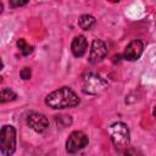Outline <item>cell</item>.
I'll use <instances>...</instances> for the list:
<instances>
[{
  "label": "cell",
  "mask_w": 156,
  "mask_h": 156,
  "mask_svg": "<svg viewBox=\"0 0 156 156\" xmlns=\"http://www.w3.org/2000/svg\"><path fill=\"white\" fill-rule=\"evenodd\" d=\"M27 4H28V1H26V0H23V1L12 0V1H10V6H11L12 9H15V7H21V6H24V5H27Z\"/></svg>",
  "instance_id": "16"
},
{
  "label": "cell",
  "mask_w": 156,
  "mask_h": 156,
  "mask_svg": "<svg viewBox=\"0 0 156 156\" xmlns=\"http://www.w3.org/2000/svg\"><path fill=\"white\" fill-rule=\"evenodd\" d=\"M108 136L117 150H126L130 141V132L126 123L116 122L108 127Z\"/></svg>",
  "instance_id": "3"
},
{
  "label": "cell",
  "mask_w": 156,
  "mask_h": 156,
  "mask_svg": "<svg viewBox=\"0 0 156 156\" xmlns=\"http://www.w3.org/2000/svg\"><path fill=\"white\" fill-rule=\"evenodd\" d=\"M144 51V44L141 40H132L124 49L123 54H122V57L127 61H136L141 54Z\"/></svg>",
  "instance_id": "8"
},
{
  "label": "cell",
  "mask_w": 156,
  "mask_h": 156,
  "mask_svg": "<svg viewBox=\"0 0 156 156\" xmlns=\"http://www.w3.org/2000/svg\"><path fill=\"white\" fill-rule=\"evenodd\" d=\"M17 99V94L10 88H2L0 91V104H6Z\"/></svg>",
  "instance_id": "11"
},
{
  "label": "cell",
  "mask_w": 156,
  "mask_h": 156,
  "mask_svg": "<svg viewBox=\"0 0 156 156\" xmlns=\"http://www.w3.org/2000/svg\"><path fill=\"white\" fill-rule=\"evenodd\" d=\"M89 143V139L85 133L80 130H74L69 134L68 139L66 140V151L68 154H77L78 151L83 150Z\"/></svg>",
  "instance_id": "5"
},
{
  "label": "cell",
  "mask_w": 156,
  "mask_h": 156,
  "mask_svg": "<svg viewBox=\"0 0 156 156\" xmlns=\"http://www.w3.org/2000/svg\"><path fill=\"white\" fill-rule=\"evenodd\" d=\"M16 45H17L20 52H21L23 56H28L29 54L33 52V49H34V48H33L32 45H29V44L26 41V39H23V38H20V39L17 40Z\"/></svg>",
  "instance_id": "12"
},
{
  "label": "cell",
  "mask_w": 156,
  "mask_h": 156,
  "mask_svg": "<svg viewBox=\"0 0 156 156\" xmlns=\"http://www.w3.org/2000/svg\"><path fill=\"white\" fill-rule=\"evenodd\" d=\"M88 49V40L84 35H77L73 38L71 44V51L74 57H82Z\"/></svg>",
  "instance_id": "9"
},
{
  "label": "cell",
  "mask_w": 156,
  "mask_h": 156,
  "mask_svg": "<svg viewBox=\"0 0 156 156\" xmlns=\"http://www.w3.org/2000/svg\"><path fill=\"white\" fill-rule=\"evenodd\" d=\"M20 77H21L23 80L30 79V77H32V69H30V67H23V68L20 71Z\"/></svg>",
  "instance_id": "14"
},
{
  "label": "cell",
  "mask_w": 156,
  "mask_h": 156,
  "mask_svg": "<svg viewBox=\"0 0 156 156\" xmlns=\"http://www.w3.org/2000/svg\"><path fill=\"white\" fill-rule=\"evenodd\" d=\"M80 102V99L78 95L68 87H62L45 98V104L46 106L54 108V110H62V108H72L78 106Z\"/></svg>",
  "instance_id": "1"
},
{
  "label": "cell",
  "mask_w": 156,
  "mask_h": 156,
  "mask_svg": "<svg viewBox=\"0 0 156 156\" xmlns=\"http://www.w3.org/2000/svg\"><path fill=\"white\" fill-rule=\"evenodd\" d=\"M108 87L107 80L98 73L88 72L82 76L80 79V89L84 94L88 95H99L104 93Z\"/></svg>",
  "instance_id": "2"
},
{
  "label": "cell",
  "mask_w": 156,
  "mask_h": 156,
  "mask_svg": "<svg viewBox=\"0 0 156 156\" xmlns=\"http://www.w3.org/2000/svg\"><path fill=\"white\" fill-rule=\"evenodd\" d=\"M78 24L83 30H91L96 24V20L91 15H82L78 20Z\"/></svg>",
  "instance_id": "10"
},
{
  "label": "cell",
  "mask_w": 156,
  "mask_h": 156,
  "mask_svg": "<svg viewBox=\"0 0 156 156\" xmlns=\"http://www.w3.org/2000/svg\"><path fill=\"white\" fill-rule=\"evenodd\" d=\"M124 156H144L139 150H135V149H133V147H127L126 150H124Z\"/></svg>",
  "instance_id": "15"
},
{
  "label": "cell",
  "mask_w": 156,
  "mask_h": 156,
  "mask_svg": "<svg viewBox=\"0 0 156 156\" xmlns=\"http://www.w3.org/2000/svg\"><path fill=\"white\" fill-rule=\"evenodd\" d=\"M152 116H154V117L156 118V106H155V107L152 108Z\"/></svg>",
  "instance_id": "17"
},
{
  "label": "cell",
  "mask_w": 156,
  "mask_h": 156,
  "mask_svg": "<svg viewBox=\"0 0 156 156\" xmlns=\"http://www.w3.org/2000/svg\"><path fill=\"white\" fill-rule=\"evenodd\" d=\"M16 150V129L6 124L0 130V152L2 156H11Z\"/></svg>",
  "instance_id": "4"
},
{
  "label": "cell",
  "mask_w": 156,
  "mask_h": 156,
  "mask_svg": "<svg viewBox=\"0 0 156 156\" xmlns=\"http://www.w3.org/2000/svg\"><path fill=\"white\" fill-rule=\"evenodd\" d=\"M107 55V46L106 44L101 40V39H94L90 46V51H89V58L88 61L91 65L99 63L101 62Z\"/></svg>",
  "instance_id": "6"
},
{
  "label": "cell",
  "mask_w": 156,
  "mask_h": 156,
  "mask_svg": "<svg viewBox=\"0 0 156 156\" xmlns=\"http://www.w3.org/2000/svg\"><path fill=\"white\" fill-rule=\"evenodd\" d=\"M55 122L58 127L66 128L72 124V118H71V116H67V115H57V116H55Z\"/></svg>",
  "instance_id": "13"
},
{
  "label": "cell",
  "mask_w": 156,
  "mask_h": 156,
  "mask_svg": "<svg viewBox=\"0 0 156 156\" xmlns=\"http://www.w3.org/2000/svg\"><path fill=\"white\" fill-rule=\"evenodd\" d=\"M27 124L35 133H44L49 128V119L43 113L30 112L27 116Z\"/></svg>",
  "instance_id": "7"
}]
</instances>
